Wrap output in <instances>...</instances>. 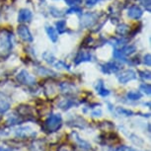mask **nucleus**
Listing matches in <instances>:
<instances>
[{"label": "nucleus", "mask_w": 151, "mask_h": 151, "mask_svg": "<svg viewBox=\"0 0 151 151\" xmlns=\"http://www.w3.org/2000/svg\"><path fill=\"white\" fill-rule=\"evenodd\" d=\"M102 110L101 109H96V110H94L92 111V113H91V115H92L93 116H102Z\"/></svg>", "instance_id": "obj_37"}, {"label": "nucleus", "mask_w": 151, "mask_h": 151, "mask_svg": "<svg viewBox=\"0 0 151 151\" xmlns=\"http://www.w3.org/2000/svg\"><path fill=\"white\" fill-rule=\"evenodd\" d=\"M17 33H18L19 37L22 40H24L25 42H33V36L31 34L29 28L22 25V26H19L18 29H17Z\"/></svg>", "instance_id": "obj_10"}, {"label": "nucleus", "mask_w": 151, "mask_h": 151, "mask_svg": "<svg viewBox=\"0 0 151 151\" xmlns=\"http://www.w3.org/2000/svg\"><path fill=\"white\" fill-rule=\"evenodd\" d=\"M136 78H137V74L132 69L124 70L118 75V80L119 83H122V84H127V82L134 80Z\"/></svg>", "instance_id": "obj_5"}, {"label": "nucleus", "mask_w": 151, "mask_h": 151, "mask_svg": "<svg viewBox=\"0 0 151 151\" xmlns=\"http://www.w3.org/2000/svg\"><path fill=\"white\" fill-rule=\"evenodd\" d=\"M60 151H70V150H68V149H65V148H63V149H61Z\"/></svg>", "instance_id": "obj_39"}, {"label": "nucleus", "mask_w": 151, "mask_h": 151, "mask_svg": "<svg viewBox=\"0 0 151 151\" xmlns=\"http://www.w3.org/2000/svg\"><path fill=\"white\" fill-rule=\"evenodd\" d=\"M119 129H121V132L124 133V135L125 136V137H127V139L132 141L133 144L136 145V146H142V145L144 144V141L142 140V138L137 136L135 133L129 132V129H127L124 127H119Z\"/></svg>", "instance_id": "obj_6"}, {"label": "nucleus", "mask_w": 151, "mask_h": 151, "mask_svg": "<svg viewBox=\"0 0 151 151\" xmlns=\"http://www.w3.org/2000/svg\"><path fill=\"white\" fill-rule=\"evenodd\" d=\"M95 89H96V92L99 94L100 96L102 97H107L110 95V90L107 89L106 87H105V84L103 80H99L98 82H97L96 86H95Z\"/></svg>", "instance_id": "obj_15"}, {"label": "nucleus", "mask_w": 151, "mask_h": 151, "mask_svg": "<svg viewBox=\"0 0 151 151\" xmlns=\"http://www.w3.org/2000/svg\"><path fill=\"white\" fill-rule=\"evenodd\" d=\"M12 50V34L9 32L0 33V55H7Z\"/></svg>", "instance_id": "obj_1"}, {"label": "nucleus", "mask_w": 151, "mask_h": 151, "mask_svg": "<svg viewBox=\"0 0 151 151\" xmlns=\"http://www.w3.org/2000/svg\"><path fill=\"white\" fill-rule=\"evenodd\" d=\"M78 105H79L78 102L74 101L72 99H64V100H62L61 102H59L58 106V108H60V109H62L63 111H67L72 107H77Z\"/></svg>", "instance_id": "obj_12"}, {"label": "nucleus", "mask_w": 151, "mask_h": 151, "mask_svg": "<svg viewBox=\"0 0 151 151\" xmlns=\"http://www.w3.org/2000/svg\"><path fill=\"white\" fill-rule=\"evenodd\" d=\"M119 69H121V65L118 64L115 61H110V62H107V63L101 65L102 72L105 74L116 73Z\"/></svg>", "instance_id": "obj_8"}, {"label": "nucleus", "mask_w": 151, "mask_h": 151, "mask_svg": "<svg viewBox=\"0 0 151 151\" xmlns=\"http://www.w3.org/2000/svg\"><path fill=\"white\" fill-rule=\"evenodd\" d=\"M20 121L19 119V116L14 115V114H12V115L8 116L7 118V122L9 124H18V122Z\"/></svg>", "instance_id": "obj_28"}, {"label": "nucleus", "mask_w": 151, "mask_h": 151, "mask_svg": "<svg viewBox=\"0 0 151 151\" xmlns=\"http://www.w3.org/2000/svg\"><path fill=\"white\" fill-rule=\"evenodd\" d=\"M99 1H101V0H85V2H86V5L87 6H94L95 4L98 3Z\"/></svg>", "instance_id": "obj_36"}, {"label": "nucleus", "mask_w": 151, "mask_h": 151, "mask_svg": "<svg viewBox=\"0 0 151 151\" xmlns=\"http://www.w3.org/2000/svg\"><path fill=\"white\" fill-rule=\"evenodd\" d=\"M59 87H60V90L62 93L69 94V93H73V91H74V87L68 83H62Z\"/></svg>", "instance_id": "obj_23"}, {"label": "nucleus", "mask_w": 151, "mask_h": 151, "mask_svg": "<svg viewBox=\"0 0 151 151\" xmlns=\"http://www.w3.org/2000/svg\"><path fill=\"white\" fill-rule=\"evenodd\" d=\"M0 151H15L12 148L9 147H4V146H0Z\"/></svg>", "instance_id": "obj_38"}, {"label": "nucleus", "mask_w": 151, "mask_h": 151, "mask_svg": "<svg viewBox=\"0 0 151 151\" xmlns=\"http://www.w3.org/2000/svg\"><path fill=\"white\" fill-rule=\"evenodd\" d=\"M121 50H122V52H124V55L125 56H127V55H132V53L135 52V47L132 45H125V47L121 48Z\"/></svg>", "instance_id": "obj_22"}, {"label": "nucleus", "mask_w": 151, "mask_h": 151, "mask_svg": "<svg viewBox=\"0 0 151 151\" xmlns=\"http://www.w3.org/2000/svg\"><path fill=\"white\" fill-rule=\"evenodd\" d=\"M16 78L21 84L28 85V86H33V85L36 84V78L34 77L33 75H31V74L25 69L20 71V72L17 74Z\"/></svg>", "instance_id": "obj_4"}, {"label": "nucleus", "mask_w": 151, "mask_h": 151, "mask_svg": "<svg viewBox=\"0 0 151 151\" xmlns=\"http://www.w3.org/2000/svg\"><path fill=\"white\" fill-rule=\"evenodd\" d=\"M127 98L132 101H136L142 98V93L140 91H129L127 94Z\"/></svg>", "instance_id": "obj_18"}, {"label": "nucleus", "mask_w": 151, "mask_h": 151, "mask_svg": "<svg viewBox=\"0 0 151 151\" xmlns=\"http://www.w3.org/2000/svg\"><path fill=\"white\" fill-rule=\"evenodd\" d=\"M116 112L121 116H132L134 115V113L130 110H127L125 108H122V107H116Z\"/></svg>", "instance_id": "obj_19"}, {"label": "nucleus", "mask_w": 151, "mask_h": 151, "mask_svg": "<svg viewBox=\"0 0 151 151\" xmlns=\"http://www.w3.org/2000/svg\"><path fill=\"white\" fill-rule=\"evenodd\" d=\"M114 58L116 59H118V60L127 62V56L124 55V52H122V50L115 48V50H114Z\"/></svg>", "instance_id": "obj_20"}, {"label": "nucleus", "mask_w": 151, "mask_h": 151, "mask_svg": "<svg viewBox=\"0 0 151 151\" xmlns=\"http://www.w3.org/2000/svg\"><path fill=\"white\" fill-rule=\"evenodd\" d=\"M45 32H47L48 38L50 39V41L52 42H55L56 41H58V33H56L55 28H52V26H47H47H45Z\"/></svg>", "instance_id": "obj_16"}, {"label": "nucleus", "mask_w": 151, "mask_h": 151, "mask_svg": "<svg viewBox=\"0 0 151 151\" xmlns=\"http://www.w3.org/2000/svg\"><path fill=\"white\" fill-rule=\"evenodd\" d=\"M143 63L146 65V66L149 67L151 65V59H150V55H146L143 58Z\"/></svg>", "instance_id": "obj_35"}, {"label": "nucleus", "mask_w": 151, "mask_h": 151, "mask_svg": "<svg viewBox=\"0 0 151 151\" xmlns=\"http://www.w3.org/2000/svg\"><path fill=\"white\" fill-rule=\"evenodd\" d=\"M56 29H58V33H64L66 31V22L64 20H60V21H58L55 23Z\"/></svg>", "instance_id": "obj_24"}, {"label": "nucleus", "mask_w": 151, "mask_h": 151, "mask_svg": "<svg viewBox=\"0 0 151 151\" xmlns=\"http://www.w3.org/2000/svg\"><path fill=\"white\" fill-rule=\"evenodd\" d=\"M53 65H55V67L58 68H63V69H66V70H70V66L68 64H66L65 62L61 61V60H58L56 59V61L53 63Z\"/></svg>", "instance_id": "obj_27"}, {"label": "nucleus", "mask_w": 151, "mask_h": 151, "mask_svg": "<svg viewBox=\"0 0 151 151\" xmlns=\"http://www.w3.org/2000/svg\"><path fill=\"white\" fill-rule=\"evenodd\" d=\"M82 12V10H81V8H79L77 6H72L70 8L69 10L67 11V14H70V13H81Z\"/></svg>", "instance_id": "obj_33"}, {"label": "nucleus", "mask_w": 151, "mask_h": 151, "mask_svg": "<svg viewBox=\"0 0 151 151\" xmlns=\"http://www.w3.org/2000/svg\"><path fill=\"white\" fill-rule=\"evenodd\" d=\"M64 1L66 2L68 5H70V6H76V5L81 3L82 0H64Z\"/></svg>", "instance_id": "obj_32"}, {"label": "nucleus", "mask_w": 151, "mask_h": 151, "mask_svg": "<svg viewBox=\"0 0 151 151\" xmlns=\"http://www.w3.org/2000/svg\"><path fill=\"white\" fill-rule=\"evenodd\" d=\"M15 135L20 138H29V137H35L37 135V132L29 125H22V127H17L15 129Z\"/></svg>", "instance_id": "obj_3"}, {"label": "nucleus", "mask_w": 151, "mask_h": 151, "mask_svg": "<svg viewBox=\"0 0 151 151\" xmlns=\"http://www.w3.org/2000/svg\"><path fill=\"white\" fill-rule=\"evenodd\" d=\"M139 75H140V77L142 79H144V80H149L151 78L149 71H139Z\"/></svg>", "instance_id": "obj_30"}, {"label": "nucleus", "mask_w": 151, "mask_h": 151, "mask_svg": "<svg viewBox=\"0 0 151 151\" xmlns=\"http://www.w3.org/2000/svg\"><path fill=\"white\" fill-rule=\"evenodd\" d=\"M139 91H140L141 93L146 94V95H150V93H151V86H150V84L142 83L140 86H139Z\"/></svg>", "instance_id": "obj_26"}, {"label": "nucleus", "mask_w": 151, "mask_h": 151, "mask_svg": "<svg viewBox=\"0 0 151 151\" xmlns=\"http://www.w3.org/2000/svg\"><path fill=\"white\" fill-rule=\"evenodd\" d=\"M37 72L42 76H56V73L55 71H52L50 68L44 67V66H40L37 68Z\"/></svg>", "instance_id": "obj_17"}, {"label": "nucleus", "mask_w": 151, "mask_h": 151, "mask_svg": "<svg viewBox=\"0 0 151 151\" xmlns=\"http://www.w3.org/2000/svg\"><path fill=\"white\" fill-rule=\"evenodd\" d=\"M32 12L28 9H21L18 14V22L20 23H26L30 22L32 20Z\"/></svg>", "instance_id": "obj_13"}, {"label": "nucleus", "mask_w": 151, "mask_h": 151, "mask_svg": "<svg viewBox=\"0 0 151 151\" xmlns=\"http://www.w3.org/2000/svg\"><path fill=\"white\" fill-rule=\"evenodd\" d=\"M116 31H118V33L119 34V35H124V34L127 32V27L125 26V25H121Z\"/></svg>", "instance_id": "obj_31"}, {"label": "nucleus", "mask_w": 151, "mask_h": 151, "mask_svg": "<svg viewBox=\"0 0 151 151\" xmlns=\"http://www.w3.org/2000/svg\"><path fill=\"white\" fill-rule=\"evenodd\" d=\"M42 58H44V59L47 62L48 64L53 65V63L56 61V58H55V55H53L52 53L48 52H45L44 55H42Z\"/></svg>", "instance_id": "obj_21"}, {"label": "nucleus", "mask_w": 151, "mask_h": 151, "mask_svg": "<svg viewBox=\"0 0 151 151\" xmlns=\"http://www.w3.org/2000/svg\"><path fill=\"white\" fill-rule=\"evenodd\" d=\"M45 129L50 132L58 130L62 125L61 116L59 114H53V115L50 116L47 119V121L45 122Z\"/></svg>", "instance_id": "obj_2"}, {"label": "nucleus", "mask_w": 151, "mask_h": 151, "mask_svg": "<svg viewBox=\"0 0 151 151\" xmlns=\"http://www.w3.org/2000/svg\"><path fill=\"white\" fill-rule=\"evenodd\" d=\"M115 151H142L139 149H136V148L130 147V146H119V148H116Z\"/></svg>", "instance_id": "obj_29"}, {"label": "nucleus", "mask_w": 151, "mask_h": 151, "mask_svg": "<svg viewBox=\"0 0 151 151\" xmlns=\"http://www.w3.org/2000/svg\"><path fill=\"white\" fill-rule=\"evenodd\" d=\"M92 60V55L89 52H85V50H81V52H78V55H76L75 59H74V62L75 64H79L81 62H85V61H91Z\"/></svg>", "instance_id": "obj_11"}, {"label": "nucleus", "mask_w": 151, "mask_h": 151, "mask_svg": "<svg viewBox=\"0 0 151 151\" xmlns=\"http://www.w3.org/2000/svg\"><path fill=\"white\" fill-rule=\"evenodd\" d=\"M98 19V15L95 13H86L81 18V26L84 28H89L93 26L94 23Z\"/></svg>", "instance_id": "obj_7"}, {"label": "nucleus", "mask_w": 151, "mask_h": 151, "mask_svg": "<svg viewBox=\"0 0 151 151\" xmlns=\"http://www.w3.org/2000/svg\"><path fill=\"white\" fill-rule=\"evenodd\" d=\"M72 135H73L74 140H75V142L79 146V148H81L83 151H94L92 148V145H91L88 141L84 140L83 138H81L77 132H72Z\"/></svg>", "instance_id": "obj_9"}, {"label": "nucleus", "mask_w": 151, "mask_h": 151, "mask_svg": "<svg viewBox=\"0 0 151 151\" xmlns=\"http://www.w3.org/2000/svg\"><path fill=\"white\" fill-rule=\"evenodd\" d=\"M139 1H140V3L145 7V9L147 11H150V4H151L150 0H139Z\"/></svg>", "instance_id": "obj_34"}, {"label": "nucleus", "mask_w": 151, "mask_h": 151, "mask_svg": "<svg viewBox=\"0 0 151 151\" xmlns=\"http://www.w3.org/2000/svg\"><path fill=\"white\" fill-rule=\"evenodd\" d=\"M142 14H143V12H142L141 8L138 6H135V5L129 7V11H127V15L132 19H139L142 16Z\"/></svg>", "instance_id": "obj_14"}, {"label": "nucleus", "mask_w": 151, "mask_h": 151, "mask_svg": "<svg viewBox=\"0 0 151 151\" xmlns=\"http://www.w3.org/2000/svg\"><path fill=\"white\" fill-rule=\"evenodd\" d=\"M10 109V103L5 100H1L0 101V114L6 113L8 110Z\"/></svg>", "instance_id": "obj_25"}]
</instances>
